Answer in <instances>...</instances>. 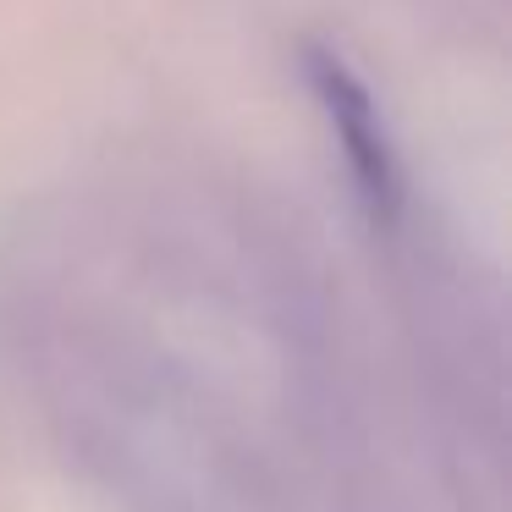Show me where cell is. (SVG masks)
<instances>
[{
  "mask_svg": "<svg viewBox=\"0 0 512 512\" xmlns=\"http://www.w3.org/2000/svg\"><path fill=\"white\" fill-rule=\"evenodd\" d=\"M309 89L320 100L325 122H331L336 144H342L347 177H353L358 199L375 221H397L402 210V160L397 144L386 133V116H380L369 83L347 67L331 50H309Z\"/></svg>",
  "mask_w": 512,
  "mask_h": 512,
  "instance_id": "1",
  "label": "cell"
}]
</instances>
